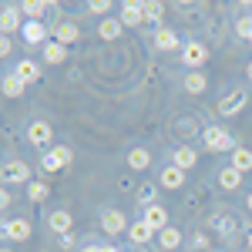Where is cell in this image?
I'll use <instances>...</instances> for the list:
<instances>
[{"mask_svg":"<svg viewBox=\"0 0 252 252\" xmlns=\"http://www.w3.org/2000/svg\"><path fill=\"white\" fill-rule=\"evenodd\" d=\"M202 138H205V148H209V152H235V141H232V135H229L225 128L209 125Z\"/></svg>","mask_w":252,"mask_h":252,"instance_id":"6da1fadb","label":"cell"},{"mask_svg":"<svg viewBox=\"0 0 252 252\" xmlns=\"http://www.w3.org/2000/svg\"><path fill=\"white\" fill-rule=\"evenodd\" d=\"M0 175H3V182H31V165L20 161V158H10V161L0 168Z\"/></svg>","mask_w":252,"mask_h":252,"instance_id":"7a4b0ae2","label":"cell"},{"mask_svg":"<svg viewBox=\"0 0 252 252\" xmlns=\"http://www.w3.org/2000/svg\"><path fill=\"white\" fill-rule=\"evenodd\" d=\"M152 232H161V229H168V212L161 209V205H145V219H141Z\"/></svg>","mask_w":252,"mask_h":252,"instance_id":"3957f363","label":"cell"},{"mask_svg":"<svg viewBox=\"0 0 252 252\" xmlns=\"http://www.w3.org/2000/svg\"><path fill=\"white\" fill-rule=\"evenodd\" d=\"M182 61H185L189 67H198V64H205V61H209V47H205V44H198V40H192V44H185V47H182Z\"/></svg>","mask_w":252,"mask_h":252,"instance_id":"277c9868","label":"cell"},{"mask_svg":"<svg viewBox=\"0 0 252 252\" xmlns=\"http://www.w3.org/2000/svg\"><path fill=\"white\" fill-rule=\"evenodd\" d=\"M242 108H246V91L225 94L222 101H219V115H222V118H232V115H239Z\"/></svg>","mask_w":252,"mask_h":252,"instance_id":"5b68a950","label":"cell"},{"mask_svg":"<svg viewBox=\"0 0 252 252\" xmlns=\"http://www.w3.org/2000/svg\"><path fill=\"white\" fill-rule=\"evenodd\" d=\"M101 229H104L108 235H118V232H125V229H128V219L118 212V209H108V212L101 215Z\"/></svg>","mask_w":252,"mask_h":252,"instance_id":"8992f818","label":"cell"},{"mask_svg":"<svg viewBox=\"0 0 252 252\" xmlns=\"http://www.w3.org/2000/svg\"><path fill=\"white\" fill-rule=\"evenodd\" d=\"M3 235L14 239V242H24V239H31V222L27 219H10V222H3Z\"/></svg>","mask_w":252,"mask_h":252,"instance_id":"52a82bcc","label":"cell"},{"mask_svg":"<svg viewBox=\"0 0 252 252\" xmlns=\"http://www.w3.org/2000/svg\"><path fill=\"white\" fill-rule=\"evenodd\" d=\"M51 135H54V128H51L47 121H34V125L27 128V138H31V145H40V148H47Z\"/></svg>","mask_w":252,"mask_h":252,"instance_id":"ba28073f","label":"cell"},{"mask_svg":"<svg viewBox=\"0 0 252 252\" xmlns=\"http://www.w3.org/2000/svg\"><path fill=\"white\" fill-rule=\"evenodd\" d=\"M121 24L125 27H138V24H145V14H141V0H131V3H125L121 7Z\"/></svg>","mask_w":252,"mask_h":252,"instance_id":"9c48e42d","label":"cell"},{"mask_svg":"<svg viewBox=\"0 0 252 252\" xmlns=\"http://www.w3.org/2000/svg\"><path fill=\"white\" fill-rule=\"evenodd\" d=\"M78 37H81V27H78V24H71V20H61L58 27H54V40L64 44V47H67L71 40H78Z\"/></svg>","mask_w":252,"mask_h":252,"instance_id":"30bf717a","label":"cell"},{"mask_svg":"<svg viewBox=\"0 0 252 252\" xmlns=\"http://www.w3.org/2000/svg\"><path fill=\"white\" fill-rule=\"evenodd\" d=\"M121 31H125V24L115 20V17H104L101 24H97V37H101V40H118V37H121Z\"/></svg>","mask_w":252,"mask_h":252,"instance_id":"8fae6325","label":"cell"},{"mask_svg":"<svg viewBox=\"0 0 252 252\" xmlns=\"http://www.w3.org/2000/svg\"><path fill=\"white\" fill-rule=\"evenodd\" d=\"M47 225H51V232H58V235H67L71 229H74V219H71V212H54L51 219H47Z\"/></svg>","mask_w":252,"mask_h":252,"instance_id":"7c38bea8","label":"cell"},{"mask_svg":"<svg viewBox=\"0 0 252 252\" xmlns=\"http://www.w3.org/2000/svg\"><path fill=\"white\" fill-rule=\"evenodd\" d=\"M17 27H20V10L17 7H3V10H0V34L7 37V34L17 31Z\"/></svg>","mask_w":252,"mask_h":252,"instance_id":"4fadbf2b","label":"cell"},{"mask_svg":"<svg viewBox=\"0 0 252 252\" xmlns=\"http://www.w3.org/2000/svg\"><path fill=\"white\" fill-rule=\"evenodd\" d=\"M14 74H17V78L24 81V84H34V81L40 78V67L34 64V61H20L17 67H14Z\"/></svg>","mask_w":252,"mask_h":252,"instance_id":"5bb4252c","label":"cell"},{"mask_svg":"<svg viewBox=\"0 0 252 252\" xmlns=\"http://www.w3.org/2000/svg\"><path fill=\"white\" fill-rule=\"evenodd\" d=\"M44 37H47V27H44L40 20H27V24H24V40H27V44H40Z\"/></svg>","mask_w":252,"mask_h":252,"instance_id":"9a60e30c","label":"cell"},{"mask_svg":"<svg viewBox=\"0 0 252 252\" xmlns=\"http://www.w3.org/2000/svg\"><path fill=\"white\" fill-rule=\"evenodd\" d=\"M64 58H67V47L64 44H58V40L44 44V61L47 64H64Z\"/></svg>","mask_w":252,"mask_h":252,"instance_id":"2e32d148","label":"cell"},{"mask_svg":"<svg viewBox=\"0 0 252 252\" xmlns=\"http://www.w3.org/2000/svg\"><path fill=\"white\" fill-rule=\"evenodd\" d=\"M155 47L158 51H175V47H178V34L168 31V27H161V31L155 34Z\"/></svg>","mask_w":252,"mask_h":252,"instance_id":"e0dca14e","label":"cell"},{"mask_svg":"<svg viewBox=\"0 0 252 252\" xmlns=\"http://www.w3.org/2000/svg\"><path fill=\"white\" fill-rule=\"evenodd\" d=\"M172 158H175L172 165H175V168H182V172H189V168H192L195 161H198V155H195L192 148H178V152H175Z\"/></svg>","mask_w":252,"mask_h":252,"instance_id":"ac0fdd59","label":"cell"},{"mask_svg":"<svg viewBox=\"0 0 252 252\" xmlns=\"http://www.w3.org/2000/svg\"><path fill=\"white\" fill-rule=\"evenodd\" d=\"M152 165V155L145 152V148H135V152H128V168H135V172H145Z\"/></svg>","mask_w":252,"mask_h":252,"instance_id":"d6986e66","label":"cell"},{"mask_svg":"<svg viewBox=\"0 0 252 252\" xmlns=\"http://www.w3.org/2000/svg\"><path fill=\"white\" fill-rule=\"evenodd\" d=\"M182 182H185V172L175 168V165H168V168L161 172V185H165V189H182Z\"/></svg>","mask_w":252,"mask_h":252,"instance_id":"ffe728a7","label":"cell"},{"mask_svg":"<svg viewBox=\"0 0 252 252\" xmlns=\"http://www.w3.org/2000/svg\"><path fill=\"white\" fill-rule=\"evenodd\" d=\"M0 88H3V94H7V97H20L27 84H24V81H20L17 74H7V78L0 81Z\"/></svg>","mask_w":252,"mask_h":252,"instance_id":"44dd1931","label":"cell"},{"mask_svg":"<svg viewBox=\"0 0 252 252\" xmlns=\"http://www.w3.org/2000/svg\"><path fill=\"white\" fill-rule=\"evenodd\" d=\"M232 168L235 172H252V152L249 148H235L232 152Z\"/></svg>","mask_w":252,"mask_h":252,"instance_id":"7402d4cb","label":"cell"},{"mask_svg":"<svg viewBox=\"0 0 252 252\" xmlns=\"http://www.w3.org/2000/svg\"><path fill=\"white\" fill-rule=\"evenodd\" d=\"M219 185H222L225 192H232V189H239V185H242V172H235L232 165H229L225 172L219 175Z\"/></svg>","mask_w":252,"mask_h":252,"instance_id":"603a6c76","label":"cell"},{"mask_svg":"<svg viewBox=\"0 0 252 252\" xmlns=\"http://www.w3.org/2000/svg\"><path fill=\"white\" fill-rule=\"evenodd\" d=\"M158 239H161V246H165V249H178V246H182V232L172 229V225H168V229H161Z\"/></svg>","mask_w":252,"mask_h":252,"instance_id":"cb8c5ba5","label":"cell"},{"mask_svg":"<svg viewBox=\"0 0 252 252\" xmlns=\"http://www.w3.org/2000/svg\"><path fill=\"white\" fill-rule=\"evenodd\" d=\"M128 235H131V242H148L155 232H152L145 222H131V225H128Z\"/></svg>","mask_w":252,"mask_h":252,"instance_id":"d4e9b609","label":"cell"},{"mask_svg":"<svg viewBox=\"0 0 252 252\" xmlns=\"http://www.w3.org/2000/svg\"><path fill=\"white\" fill-rule=\"evenodd\" d=\"M185 91L189 94H202L205 91V74H189L185 78Z\"/></svg>","mask_w":252,"mask_h":252,"instance_id":"484cf974","label":"cell"},{"mask_svg":"<svg viewBox=\"0 0 252 252\" xmlns=\"http://www.w3.org/2000/svg\"><path fill=\"white\" fill-rule=\"evenodd\" d=\"M27 195H31V202H44L47 198V185L44 182H31L27 185Z\"/></svg>","mask_w":252,"mask_h":252,"instance_id":"4316f807","label":"cell"},{"mask_svg":"<svg viewBox=\"0 0 252 252\" xmlns=\"http://www.w3.org/2000/svg\"><path fill=\"white\" fill-rule=\"evenodd\" d=\"M161 10H165V7H161V3H152V0H145V3H141L145 20H158V17H161Z\"/></svg>","mask_w":252,"mask_h":252,"instance_id":"83f0119b","label":"cell"},{"mask_svg":"<svg viewBox=\"0 0 252 252\" xmlns=\"http://www.w3.org/2000/svg\"><path fill=\"white\" fill-rule=\"evenodd\" d=\"M44 10H47V3H40V0H27V3H24V14H27V17H34V20H37Z\"/></svg>","mask_w":252,"mask_h":252,"instance_id":"f1b7e54d","label":"cell"},{"mask_svg":"<svg viewBox=\"0 0 252 252\" xmlns=\"http://www.w3.org/2000/svg\"><path fill=\"white\" fill-rule=\"evenodd\" d=\"M40 168H44V172H58V168H64V165L58 161V155H54V152H47V155L40 158Z\"/></svg>","mask_w":252,"mask_h":252,"instance_id":"f546056e","label":"cell"},{"mask_svg":"<svg viewBox=\"0 0 252 252\" xmlns=\"http://www.w3.org/2000/svg\"><path fill=\"white\" fill-rule=\"evenodd\" d=\"M235 34L249 40L252 37V17H242V20H239V24H235Z\"/></svg>","mask_w":252,"mask_h":252,"instance_id":"4dcf8cb0","label":"cell"},{"mask_svg":"<svg viewBox=\"0 0 252 252\" xmlns=\"http://www.w3.org/2000/svg\"><path fill=\"white\" fill-rule=\"evenodd\" d=\"M88 10H91V14H101V17H104V14L111 10V3H108V0H91V3H88Z\"/></svg>","mask_w":252,"mask_h":252,"instance_id":"1f68e13d","label":"cell"},{"mask_svg":"<svg viewBox=\"0 0 252 252\" xmlns=\"http://www.w3.org/2000/svg\"><path fill=\"white\" fill-rule=\"evenodd\" d=\"M51 152L58 155V161H61V165H71V158H74V155H71V148H64V145H58V148H51Z\"/></svg>","mask_w":252,"mask_h":252,"instance_id":"d6a6232c","label":"cell"},{"mask_svg":"<svg viewBox=\"0 0 252 252\" xmlns=\"http://www.w3.org/2000/svg\"><path fill=\"white\" fill-rule=\"evenodd\" d=\"M138 198H141V202H148V205H152V198H155V189H152V185H145V189H141V192H138Z\"/></svg>","mask_w":252,"mask_h":252,"instance_id":"836d02e7","label":"cell"},{"mask_svg":"<svg viewBox=\"0 0 252 252\" xmlns=\"http://www.w3.org/2000/svg\"><path fill=\"white\" fill-rule=\"evenodd\" d=\"M7 54H10V40L0 34V58H7Z\"/></svg>","mask_w":252,"mask_h":252,"instance_id":"e575fe53","label":"cell"},{"mask_svg":"<svg viewBox=\"0 0 252 252\" xmlns=\"http://www.w3.org/2000/svg\"><path fill=\"white\" fill-rule=\"evenodd\" d=\"M195 246H198V249H205V246H209V235L198 232V235H195Z\"/></svg>","mask_w":252,"mask_h":252,"instance_id":"d590c367","label":"cell"},{"mask_svg":"<svg viewBox=\"0 0 252 252\" xmlns=\"http://www.w3.org/2000/svg\"><path fill=\"white\" fill-rule=\"evenodd\" d=\"M10 205V195H7V189H0V209H7Z\"/></svg>","mask_w":252,"mask_h":252,"instance_id":"8d00e7d4","label":"cell"},{"mask_svg":"<svg viewBox=\"0 0 252 252\" xmlns=\"http://www.w3.org/2000/svg\"><path fill=\"white\" fill-rule=\"evenodd\" d=\"M101 252H118V249L115 246H101Z\"/></svg>","mask_w":252,"mask_h":252,"instance_id":"74e56055","label":"cell"},{"mask_svg":"<svg viewBox=\"0 0 252 252\" xmlns=\"http://www.w3.org/2000/svg\"><path fill=\"white\" fill-rule=\"evenodd\" d=\"M84 252H101V246H88V249H84Z\"/></svg>","mask_w":252,"mask_h":252,"instance_id":"f35d334b","label":"cell"},{"mask_svg":"<svg viewBox=\"0 0 252 252\" xmlns=\"http://www.w3.org/2000/svg\"><path fill=\"white\" fill-rule=\"evenodd\" d=\"M246 74H249V78H252V64H249V67H246Z\"/></svg>","mask_w":252,"mask_h":252,"instance_id":"ab89813d","label":"cell"},{"mask_svg":"<svg viewBox=\"0 0 252 252\" xmlns=\"http://www.w3.org/2000/svg\"><path fill=\"white\" fill-rule=\"evenodd\" d=\"M249 209H252V195H249Z\"/></svg>","mask_w":252,"mask_h":252,"instance_id":"60d3db41","label":"cell"},{"mask_svg":"<svg viewBox=\"0 0 252 252\" xmlns=\"http://www.w3.org/2000/svg\"><path fill=\"white\" fill-rule=\"evenodd\" d=\"M249 246H252V232H249Z\"/></svg>","mask_w":252,"mask_h":252,"instance_id":"b9f144b4","label":"cell"},{"mask_svg":"<svg viewBox=\"0 0 252 252\" xmlns=\"http://www.w3.org/2000/svg\"><path fill=\"white\" fill-rule=\"evenodd\" d=\"M0 252H10V249H0Z\"/></svg>","mask_w":252,"mask_h":252,"instance_id":"7bdbcfd3","label":"cell"},{"mask_svg":"<svg viewBox=\"0 0 252 252\" xmlns=\"http://www.w3.org/2000/svg\"><path fill=\"white\" fill-rule=\"evenodd\" d=\"M0 232H3V225H0Z\"/></svg>","mask_w":252,"mask_h":252,"instance_id":"ee69618b","label":"cell"}]
</instances>
